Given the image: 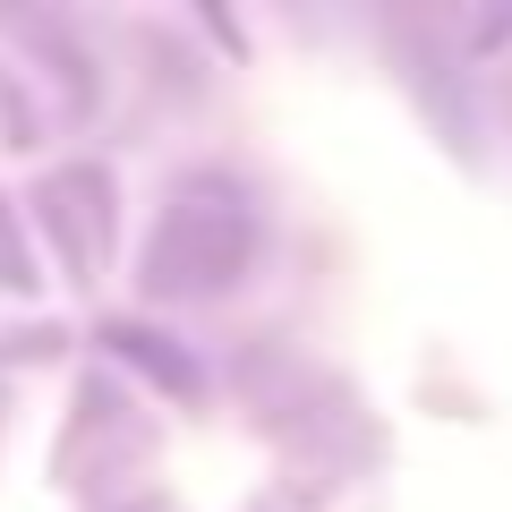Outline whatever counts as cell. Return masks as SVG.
<instances>
[{
  "label": "cell",
  "instance_id": "cell-1",
  "mask_svg": "<svg viewBox=\"0 0 512 512\" xmlns=\"http://www.w3.org/2000/svg\"><path fill=\"white\" fill-rule=\"evenodd\" d=\"M256 256H265V214L256 197L231 180V171H188L171 188L163 222L146 239V299L163 308H197V299H222L256 274Z\"/></svg>",
  "mask_w": 512,
  "mask_h": 512
},
{
  "label": "cell",
  "instance_id": "cell-2",
  "mask_svg": "<svg viewBox=\"0 0 512 512\" xmlns=\"http://www.w3.org/2000/svg\"><path fill=\"white\" fill-rule=\"evenodd\" d=\"M111 205H120V188H111L103 163H60V171H43L35 222H43V239H52V256L69 265V282H94V274H103L111 222H120Z\"/></svg>",
  "mask_w": 512,
  "mask_h": 512
},
{
  "label": "cell",
  "instance_id": "cell-3",
  "mask_svg": "<svg viewBox=\"0 0 512 512\" xmlns=\"http://www.w3.org/2000/svg\"><path fill=\"white\" fill-rule=\"evenodd\" d=\"M94 342H103L120 367H137L154 393H171V402H205V367H197V350H188V342L137 325V316H103V325H94Z\"/></svg>",
  "mask_w": 512,
  "mask_h": 512
},
{
  "label": "cell",
  "instance_id": "cell-4",
  "mask_svg": "<svg viewBox=\"0 0 512 512\" xmlns=\"http://www.w3.org/2000/svg\"><path fill=\"white\" fill-rule=\"evenodd\" d=\"M35 256H26V231H18V214H9V197H0V291H35Z\"/></svg>",
  "mask_w": 512,
  "mask_h": 512
},
{
  "label": "cell",
  "instance_id": "cell-5",
  "mask_svg": "<svg viewBox=\"0 0 512 512\" xmlns=\"http://www.w3.org/2000/svg\"><path fill=\"white\" fill-rule=\"evenodd\" d=\"M470 43H478V52H495V43H512V18H478V26H470Z\"/></svg>",
  "mask_w": 512,
  "mask_h": 512
},
{
  "label": "cell",
  "instance_id": "cell-6",
  "mask_svg": "<svg viewBox=\"0 0 512 512\" xmlns=\"http://www.w3.org/2000/svg\"><path fill=\"white\" fill-rule=\"evenodd\" d=\"M111 512H188V504H171V495H120Z\"/></svg>",
  "mask_w": 512,
  "mask_h": 512
}]
</instances>
